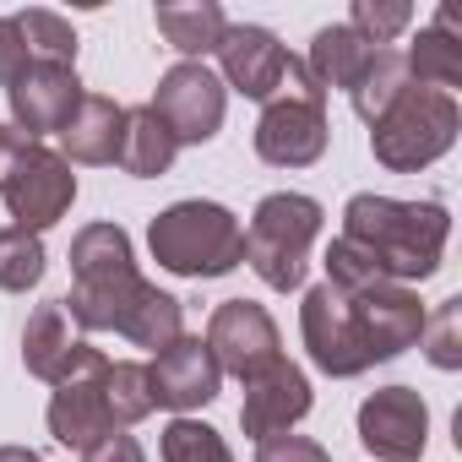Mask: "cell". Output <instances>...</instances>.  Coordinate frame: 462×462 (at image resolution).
Returning <instances> with one entry per match:
<instances>
[{
    "instance_id": "25",
    "label": "cell",
    "mask_w": 462,
    "mask_h": 462,
    "mask_svg": "<svg viewBox=\"0 0 462 462\" xmlns=\"http://www.w3.org/2000/svg\"><path fill=\"white\" fill-rule=\"evenodd\" d=\"M180 327H185V310H180V300L174 294H163L158 283H147V294L136 300V310L125 316V327H120V337H131L136 348H169L174 337H180Z\"/></svg>"
},
{
    "instance_id": "20",
    "label": "cell",
    "mask_w": 462,
    "mask_h": 462,
    "mask_svg": "<svg viewBox=\"0 0 462 462\" xmlns=\"http://www.w3.org/2000/svg\"><path fill=\"white\" fill-rule=\"evenodd\" d=\"M370 55H375V44H365L348 23H332V28H321L316 39H310V55H305V66H310V77L332 93V88H343V93H354V82L365 77V66H370Z\"/></svg>"
},
{
    "instance_id": "18",
    "label": "cell",
    "mask_w": 462,
    "mask_h": 462,
    "mask_svg": "<svg viewBox=\"0 0 462 462\" xmlns=\"http://www.w3.org/2000/svg\"><path fill=\"white\" fill-rule=\"evenodd\" d=\"M174 152H180V142H174V131L152 115V104L125 109L120 158H115L125 174H136V180H158V174H169V169H174Z\"/></svg>"
},
{
    "instance_id": "6",
    "label": "cell",
    "mask_w": 462,
    "mask_h": 462,
    "mask_svg": "<svg viewBox=\"0 0 462 462\" xmlns=\"http://www.w3.org/2000/svg\"><path fill=\"white\" fill-rule=\"evenodd\" d=\"M0 201L12 212V228H28V235H44L55 228L71 201H77V174L60 152H50L44 142L23 136L12 125L6 152H0Z\"/></svg>"
},
{
    "instance_id": "24",
    "label": "cell",
    "mask_w": 462,
    "mask_h": 462,
    "mask_svg": "<svg viewBox=\"0 0 462 462\" xmlns=\"http://www.w3.org/2000/svg\"><path fill=\"white\" fill-rule=\"evenodd\" d=\"M408 82H413V77H408V60H402L397 50H375L370 66H365V77H359L354 93H348V98H354V115H359L365 125H375V120L408 93Z\"/></svg>"
},
{
    "instance_id": "19",
    "label": "cell",
    "mask_w": 462,
    "mask_h": 462,
    "mask_svg": "<svg viewBox=\"0 0 462 462\" xmlns=\"http://www.w3.org/2000/svg\"><path fill=\"white\" fill-rule=\"evenodd\" d=\"M71 354H77L71 316L60 310V300H44V305L28 316V327H23V365H28V375H39V381L55 386V381L66 375Z\"/></svg>"
},
{
    "instance_id": "8",
    "label": "cell",
    "mask_w": 462,
    "mask_h": 462,
    "mask_svg": "<svg viewBox=\"0 0 462 462\" xmlns=\"http://www.w3.org/2000/svg\"><path fill=\"white\" fill-rule=\"evenodd\" d=\"M207 354L217 359L223 375H240V381H256L267 375L278 359H283V337H278V321L267 316V305L256 300H223L207 321Z\"/></svg>"
},
{
    "instance_id": "14",
    "label": "cell",
    "mask_w": 462,
    "mask_h": 462,
    "mask_svg": "<svg viewBox=\"0 0 462 462\" xmlns=\"http://www.w3.org/2000/svg\"><path fill=\"white\" fill-rule=\"evenodd\" d=\"M147 381H152V408H174V413H190V408H207L223 386V370L217 359L207 354L201 337H174L169 348H158V359L147 365Z\"/></svg>"
},
{
    "instance_id": "30",
    "label": "cell",
    "mask_w": 462,
    "mask_h": 462,
    "mask_svg": "<svg viewBox=\"0 0 462 462\" xmlns=\"http://www.w3.org/2000/svg\"><path fill=\"white\" fill-rule=\"evenodd\" d=\"M424 354L435 370H462V300H440L424 310Z\"/></svg>"
},
{
    "instance_id": "2",
    "label": "cell",
    "mask_w": 462,
    "mask_h": 462,
    "mask_svg": "<svg viewBox=\"0 0 462 462\" xmlns=\"http://www.w3.org/2000/svg\"><path fill=\"white\" fill-rule=\"evenodd\" d=\"M343 240H354L392 283H424L440 273L446 240H451V217L440 201H397L359 190L343 207Z\"/></svg>"
},
{
    "instance_id": "31",
    "label": "cell",
    "mask_w": 462,
    "mask_h": 462,
    "mask_svg": "<svg viewBox=\"0 0 462 462\" xmlns=\"http://www.w3.org/2000/svg\"><path fill=\"white\" fill-rule=\"evenodd\" d=\"M413 23V6L408 0H354V17H348V28L365 39V44H386V39H397L402 28Z\"/></svg>"
},
{
    "instance_id": "27",
    "label": "cell",
    "mask_w": 462,
    "mask_h": 462,
    "mask_svg": "<svg viewBox=\"0 0 462 462\" xmlns=\"http://www.w3.org/2000/svg\"><path fill=\"white\" fill-rule=\"evenodd\" d=\"M44 240L28 235V228H0V289L6 294H28L44 283Z\"/></svg>"
},
{
    "instance_id": "33",
    "label": "cell",
    "mask_w": 462,
    "mask_h": 462,
    "mask_svg": "<svg viewBox=\"0 0 462 462\" xmlns=\"http://www.w3.org/2000/svg\"><path fill=\"white\" fill-rule=\"evenodd\" d=\"M28 66H33V55L17 33V17H0V88H12Z\"/></svg>"
},
{
    "instance_id": "21",
    "label": "cell",
    "mask_w": 462,
    "mask_h": 462,
    "mask_svg": "<svg viewBox=\"0 0 462 462\" xmlns=\"http://www.w3.org/2000/svg\"><path fill=\"white\" fill-rule=\"evenodd\" d=\"M402 60H408L413 88H435V93L462 88V39L451 33V12H440L435 28H424Z\"/></svg>"
},
{
    "instance_id": "22",
    "label": "cell",
    "mask_w": 462,
    "mask_h": 462,
    "mask_svg": "<svg viewBox=\"0 0 462 462\" xmlns=\"http://www.w3.org/2000/svg\"><path fill=\"white\" fill-rule=\"evenodd\" d=\"M158 33L169 39V50H180L185 60H201V55H217L223 33H228V17L212 0H190V6H158Z\"/></svg>"
},
{
    "instance_id": "34",
    "label": "cell",
    "mask_w": 462,
    "mask_h": 462,
    "mask_svg": "<svg viewBox=\"0 0 462 462\" xmlns=\"http://www.w3.org/2000/svg\"><path fill=\"white\" fill-rule=\"evenodd\" d=\"M82 462H147V451H142V440L136 435H104L98 446H88L82 451Z\"/></svg>"
},
{
    "instance_id": "12",
    "label": "cell",
    "mask_w": 462,
    "mask_h": 462,
    "mask_svg": "<svg viewBox=\"0 0 462 462\" xmlns=\"http://www.w3.org/2000/svg\"><path fill=\"white\" fill-rule=\"evenodd\" d=\"M6 104H12V125L23 136H60L66 120L77 115L82 104V82H77V66H50V60H33L12 88H6Z\"/></svg>"
},
{
    "instance_id": "32",
    "label": "cell",
    "mask_w": 462,
    "mask_h": 462,
    "mask_svg": "<svg viewBox=\"0 0 462 462\" xmlns=\"http://www.w3.org/2000/svg\"><path fill=\"white\" fill-rule=\"evenodd\" d=\"M256 462H332V451L310 435H273L256 446Z\"/></svg>"
},
{
    "instance_id": "35",
    "label": "cell",
    "mask_w": 462,
    "mask_h": 462,
    "mask_svg": "<svg viewBox=\"0 0 462 462\" xmlns=\"http://www.w3.org/2000/svg\"><path fill=\"white\" fill-rule=\"evenodd\" d=\"M0 462H44V457L28 451V446H0Z\"/></svg>"
},
{
    "instance_id": "11",
    "label": "cell",
    "mask_w": 462,
    "mask_h": 462,
    "mask_svg": "<svg viewBox=\"0 0 462 462\" xmlns=\"http://www.w3.org/2000/svg\"><path fill=\"white\" fill-rule=\"evenodd\" d=\"M327 152V104L278 93L256 120V158L273 169H310Z\"/></svg>"
},
{
    "instance_id": "29",
    "label": "cell",
    "mask_w": 462,
    "mask_h": 462,
    "mask_svg": "<svg viewBox=\"0 0 462 462\" xmlns=\"http://www.w3.org/2000/svg\"><path fill=\"white\" fill-rule=\"evenodd\" d=\"M163 462H235L228 440L201 419H174L163 430Z\"/></svg>"
},
{
    "instance_id": "1",
    "label": "cell",
    "mask_w": 462,
    "mask_h": 462,
    "mask_svg": "<svg viewBox=\"0 0 462 462\" xmlns=\"http://www.w3.org/2000/svg\"><path fill=\"white\" fill-rule=\"evenodd\" d=\"M300 332H305L310 365L321 375L348 381L413 348L424 332V305L408 283H375L359 294H337L316 283L300 305Z\"/></svg>"
},
{
    "instance_id": "13",
    "label": "cell",
    "mask_w": 462,
    "mask_h": 462,
    "mask_svg": "<svg viewBox=\"0 0 462 462\" xmlns=\"http://www.w3.org/2000/svg\"><path fill=\"white\" fill-rule=\"evenodd\" d=\"M217 60H223V88H235L240 98H256V104H273L289 71V50L278 44L273 28H256V23H228Z\"/></svg>"
},
{
    "instance_id": "7",
    "label": "cell",
    "mask_w": 462,
    "mask_h": 462,
    "mask_svg": "<svg viewBox=\"0 0 462 462\" xmlns=\"http://www.w3.org/2000/svg\"><path fill=\"white\" fill-rule=\"evenodd\" d=\"M104 375H109V359L93 343H77V354H71V365L50 397V435L66 451H88L104 435H115V419L104 402Z\"/></svg>"
},
{
    "instance_id": "26",
    "label": "cell",
    "mask_w": 462,
    "mask_h": 462,
    "mask_svg": "<svg viewBox=\"0 0 462 462\" xmlns=\"http://www.w3.org/2000/svg\"><path fill=\"white\" fill-rule=\"evenodd\" d=\"M104 402H109V419H115V430H125V424H142L147 413H152V381H147V365H136V359H109V375H104Z\"/></svg>"
},
{
    "instance_id": "23",
    "label": "cell",
    "mask_w": 462,
    "mask_h": 462,
    "mask_svg": "<svg viewBox=\"0 0 462 462\" xmlns=\"http://www.w3.org/2000/svg\"><path fill=\"white\" fill-rule=\"evenodd\" d=\"M71 273L77 278H120V273H136L131 235H125L120 223H88L82 235L71 240Z\"/></svg>"
},
{
    "instance_id": "3",
    "label": "cell",
    "mask_w": 462,
    "mask_h": 462,
    "mask_svg": "<svg viewBox=\"0 0 462 462\" xmlns=\"http://www.w3.org/2000/svg\"><path fill=\"white\" fill-rule=\"evenodd\" d=\"M147 245L174 278H228L245 262V228L217 201H174L147 223Z\"/></svg>"
},
{
    "instance_id": "17",
    "label": "cell",
    "mask_w": 462,
    "mask_h": 462,
    "mask_svg": "<svg viewBox=\"0 0 462 462\" xmlns=\"http://www.w3.org/2000/svg\"><path fill=\"white\" fill-rule=\"evenodd\" d=\"M120 131H125V109L104 93H82L77 115L60 131L66 163H115L120 158Z\"/></svg>"
},
{
    "instance_id": "5",
    "label": "cell",
    "mask_w": 462,
    "mask_h": 462,
    "mask_svg": "<svg viewBox=\"0 0 462 462\" xmlns=\"http://www.w3.org/2000/svg\"><path fill=\"white\" fill-rule=\"evenodd\" d=\"M457 131H462L457 98L408 82V93L370 125V152H375V163L392 169V174H419V169H430L435 158L451 152Z\"/></svg>"
},
{
    "instance_id": "15",
    "label": "cell",
    "mask_w": 462,
    "mask_h": 462,
    "mask_svg": "<svg viewBox=\"0 0 462 462\" xmlns=\"http://www.w3.org/2000/svg\"><path fill=\"white\" fill-rule=\"evenodd\" d=\"M310 381L300 365L278 359L267 375L245 381V402H240V424L251 440H273V435H289L305 413H310Z\"/></svg>"
},
{
    "instance_id": "16",
    "label": "cell",
    "mask_w": 462,
    "mask_h": 462,
    "mask_svg": "<svg viewBox=\"0 0 462 462\" xmlns=\"http://www.w3.org/2000/svg\"><path fill=\"white\" fill-rule=\"evenodd\" d=\"M142 294H147V278H142V273H120V278H77L71 294L60 300V310H66L82 332H120Z\"/></svg>"
},
{
    "instance_id": "28",
    "label": "cell",
    "mask_w": 462,
    "mask_h": 462,
    "mask_svg": "<svg viewBox=\"0 0 462 462\" xmlns=\"http://www.w3.org/2000/svg\"><path fill=\"white\" fill-rule=\"evenodd\" d=\"M17 33H23L28 55H39V60H50V66H77V28H71L66 17L33 6V12L17 17Z\"/></svg>"
},
{
    "instance_id": "36",
    "label": "cell",
    "mask_w": 462,
    "mask_h": 462,
    "mask_svg": "<svg viewBox=\"0 0 462 462\" xmlns=\"http://www.w3.org/2000/svg\"><path fill=\"white\" fill-rule=\"evenodd\" d=\"M6 136H12V125H0V152H6Z\"/></svg>"
},
{
    "instance_id": "10",
    "label": "cell",
    "mask_w": 462,
    "mask_h": 462,
    "mask_svg": "<svg viewBox=\"0 0 462 462\" xmlns=\"http://www.w3.org/2000/svg\"><path fill=\"white\" fill-rule=\"evenodd\" d=\"M359 440L375 462H419L430 446V408L413 386H381L359 402Z\"/></svg>"
},
{
    "instance_id": "9",
    "label": "cell",
    "mask_w": 462,
    "mask_h": 462,
    "mask_svg": "<svg viewBox=\"0 0 462 462\" xmlns=\"http://www.w3.org/2000/svg\"><path fill=\"white\" fill-rule=\"evenodd\" d=\"M152 115L174 131L180 147H201L223 131V115H228V88L201 66V60H180L158 77V93H152Z\"/></svg>"
},
{
    "instance_id": "4",
    "label": "cell",
    "mask_w": 462,
    "mask_h": 462,
    "mask_svg": "<svg viewBox=\"0 0 462 462\" xmlns=\"http://www.w3.org/2000/svg\"><path fill=\"white\" fill-rule=\"evenodd\" d=\"M321 201L316 196H300V190H273L256 201L251 212V228H245V262L251 273L289 294L305 283V267H310V245L321 235Z\"/></svg>"
}]
</instances>
